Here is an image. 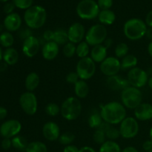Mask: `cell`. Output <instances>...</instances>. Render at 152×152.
<instances>
[{"mask_svg": "<svg viewBox=\"0 0 152 152\" xmlns=\"http://www.w3.org/2000/svg\"><path fill=\"white\" fill-rule=\"evenodd\" d=\"M99 113L103 121L111 126L120 125L127 117L126 107L117 101H112L102 105Z\"/></svg>", "mask_w": 152, "mask_h": 152, "instance_id": "obj_1", "label": "cell"}, {"mask_svg": "<svg viewBox=\"0 0 152 152\" xmlns=\"http://www.w3.org/2000/svg\"><path fill=\"white\" fill-rule=\"evenodd\" d=\"M23 19L28 28L31 30L39 29L47 21V11L42 6L33 5L25 10Z\"/></svg>", "mask_w": 152, "mask_h": 152, "instance_id": "obj_2", "label": "cell"}, {"mask_svg": "<svg viewBox=\"0 0 152 152\" xmlns=\"http://www.w3.org/2000/svg\"><path fill=\"white\" fill-rule=\"evenodd\" d=\"M148 26L145 21L139 18H132L126 21L123 25V33L127 39L132 41L141 39L145 37Z\"/></svg>", "mask_w": 152, "mask_h": 152, "instance_id": "obj_3", "label": "cell"}, {"mask_svg": "<svg viewBox=\"0 0 152 152\" xmlns=\"http://www.w3.org/2000/svg\"><path fill=\"white\" fill-rule=\"evenodd\" d=\"M60 114L68 121L76 120L83 111L81 101L76 96H69L60 105Z\"/></svg>", "mask_w": 152, "mask_h": 152, "instance_id": "obj_4", "label": "cell"}, {"mask_svg": "<svg viewBox=\"0 0 152 152\" xmlns=\"http://www.w3.org/2000/svg\"><path fill=\"white\" fill-rule=\"evenodd\" d=\"M121 103L126 108L134 110L142 102V93L140 89L129 86L121 91Z\"/></svg>", "mask_w": 152, "mask_h": 152, "instance_id": "obj_5", "label": "cell"}, {"mask_svg": "<svg viewBox=\"0 0 152 152\" xmlns=\"http://www.w3.org/2000/svg\"><path fill=\"white\" fill-rule=\"evenodd\" d=\"M77 14L83 20H92L98 17L100 9L94 0H81L76 7Z\"/></svg>", "mask_w": 152, "mask_h": 152, "instance_id": "obj_6", "label": "cell"}, {"mask_svg": "<svg viewBox=\"0 0 152 152\" xmlns=\"http://www.w3.org/2000/svg\"><path fill=\"white\" fill-rule=\"evenodd\" d=\"M108 31L105 25L99 24H95L89 28L86 31L85 41L90 46L102 45L105 40L108 38Z\"/></svg>", "mask_w": 152, "mask_h": 152, "instance_id": "obj_7", "label": "cell"}, {"mask_svg": "<svg viewBox=\"0 0 152 152\" xmlns=\"http://www.w3.org/2000/svg\"><path fill=\"white\" fill-rule=\"evenodd\" d=\"M76 72L80 80L87 81L94 76L96 73V63L90 56L80 59L76 66Z\"/></svg>", "mask_w": 152, "mask_h": 152, "instance_id": "obj_8", "label": "cell"}, {"mask_svg": "<svg viewBox=\"0 0 152 152\" xmlns=\"http://www.w3.org/2000/svg\"><path fill=\"white\" fill-rule=\"evenodd\" d=\"M119 130L121 137L126 140L133 139L139 133L140 126L138 120L135 117H126L120 124Z\"/></svg>", "mask_w": 152, "mask_h": 152, "instance_id": "obj_9", "label": "cell"}, {"mask_svg": "<svg viewBox=\"0 0 152 152\" xmlns=\"http://www.w3.org/2000/svg\"><path fill=\"white\" fill-rule=\"evenodd\" d=\"M22 111L29 116H33L38 110V99L34 92L26 91L22 94L19 99Z\"/></svg>", "mask_w": 152, "mask_h": 152, "instance_id": "obj_10", "label": "cell"}, {"mask_svg": "<svg viewBox=\"0 0 152 152\" xmlns=\"http://www.w3.org/2000/svg\"><path fill=\"white\" fill-rule=\"evenodd\" d=\"M127 80L131 86L140 89L148 84V74L145 70L136 67L129 70L127 74Z\"/></svg>", "mask_w": 152, "mask_h": 152, "instance_id": "obj_11", "label": "cell"}, {"mask_svg": "<svg viewBox=\"0 0 152 152\" xmlns=\"http://www.w3.org/2000/svg\"><path fill=\"white\" fill-rule=\"evenodd\" d=\"M102 74L107 77L117 75L121 68V62L116 56H108L99 65Z\"/></svg>", "mask_w": 152, "mask_h": 152, "instance_id": "obj_12", "label": "cell"}, {"mask_svg": "<svg viewBox=\"0 0 152 152\" xmlns=\"http://www.w3.org/2000/svg\"><path fill=\"white\" fill-rule=\"evenodd\" d=\"M22 123L17 120H8L0 126V135L4 138L12 139L19 135L22 130Z\"/></svg>", "mask_w": 152, "mask_h": 152, "instance_id": "obj_13", "label": "cell"}, {"mask_svg": "<svg viewBox=\"0 0 152 152\" xmlns=\"http://www.w3.org/2000/svg\"><path fill=\"white\" fill-rule=\"evenodd\" d=\"M41 49V42L35 36H31L23 40L22 50L23 54L28 58H33L37 55Z\"/></svg>", "mask_w": 152, "mask_h": 152, "instance_id": "obj_14", "label": "cell"}, {"mask_svg": "<svg viewBox=\"0 0 152 152\" xmlns=\"http://www.w3.org/2000/svg\"><path fill=\"white\" fill-rule=\"evenodd\" d=\"M68 41L74 44L77 45L85 39L86 31L84 25L80 22L73 23L67 30Z\"/></svg>", "mask_w": 152, "mask_h": 152, "instance_id": "obj_15", "label": "cell"}, {"mask_svg": "<svg viewBox=\"0 0 152 152\" xmlns=\"http://www.w3.org/2000/svg\"><path fill=\"white\" fill-rule=\"evenodd\" d=\"M42 132L45 139L50 142L58 140L61 135L59 125L53 121H49L45 123Z\"/></svg>", "mask_w": 152, "mask_h": 152, "instance_id": "obj_16", "label": "cell"}, {"mask_svg": "<svg viewBox=\"0 0 152 152\" xmlns=\"http://www.w3.org/2000/svg\"><path fill=\"white\" fill-rule=\"evenodd\" d=\"M106 85L110 90L114 91H122L126 88L130 86L127 78H123L121 76H119L118 74L107 77Z\"/></svg>", "mask_w": 152, "mask_h": 152, "instance_id": "obj_17", "label": "cell"}, {"mask_svg": "<svg viewBox=\"0 0 152 152\" xmlns=\"http://www.w3.org/2000/svg\"><path fill=\"white\" fill-rule=\"evenodd\" d=\"M22 24V19L17 13H13L7 15L4 18L3 25L4 28L9 32H16L20 29Z\"/></svg>", "mask_w": 152, "mask_h": 152, "instance_id": "obj_18", "label": "cell"}, {"mask_svg": "<svg viewBox=\"0 0 152 152\" xmlns=\"http://www.w3.org/2000/svg\"><path fill=\"white\" fill-rule=\"evenodd\" d=\"M42 56L45 60L52 61L56 59L59 53V45L53 41L47 42L42 47Z\"/></svg>", "mask_w": 152, "mask_h": 152, "instance_id": "obj_19", "label": "cell"}, {"mask_svg": "<svg viewBox=\"0 0 152 152\" xmlns=\"http://www.w3.org/2000/svg\"><path fill=\"white\" fill-rule=\"evenodd\" d=\"M134 117L140 121H148L152 120V105L142 102L134 110Z\"/></svg>", "mask_w": 152, "mask_h": 152, "instance_id": "obj_20", "label": "cell"}, {"mask_svg": "<svg viewBox=\"0 0 152 152\" xmlns=\"http://www.w3.org/2000/svg\"><path fill=\"white\" fill-rule=\"evenodd\" d=\"M89 56L93 59L95 63L100 64L108 57V49L102 44L94 46L91 49Z\"/></svg>", "mask_w": 152, "mask_h": 152, "instance_id": "obj_21", "label": "cell"}, {"mask_svg": "<svg viewBox=\"0 0 152 152\" xmlns=\"http://www.w3.org/2000/svg\"><path fill=\"white\" fill-rule=\"evenodd\" d=\"M40 83V77L36 72H31L27 75L25 80V86L27 91L34 92Z\"/></svg>", "mask_w": 152, "mask_h": 152, "instance_id": "obj_22", "label": "cell"}, {"mask_svg": "<svg viewBox=\"0 0 152 152\" xmlns=\"http://www.w3.org/2000/svg\"><path fill=\"white\" fill-rule=\"evenodd\" d=\"M74 94L78 99H85L88 95L90 88L86 80H80L74 85Z\"/></svg>", "mask_w": 152, "mask_h": 152, "instance_id": "obj_23", "label": "cell"}, {"mask_svg": "<svg viewBox=\"0 0 152 152\" xmlns=\"http://www.w3.org/2000/svg\"><path fill=\"white\" fill-rule=\"evenodd\" d=\"M97 18L101 25L108 26V25H111L114 23V22L116 21V14L111 9L102 10H100Z\"/></svg>", "mask_w": 152, "mask_h": 152, "instance_id": "obj_24", "label": "cell"}, {"mask_svg": "<svg viewBox=\"0 0 152 152\" xmlns=\"http://www.w3.org/2000/svg\"><path fill=\"white\" fill-rule=\"evenodd\" d=\"M3 60L7 65H14L19 61V53L13 48H6L3 53Z\"/></svg>", "mask_w": 152, "mask_h": 152, "instance_id": "obj_25", "label": "cell"}, {"mask_svg": "<svg viewBox=\"0 0 152 152\" xmlns=\"http://www.w3.org/2000/svg\"><path fill=\"white\" fill-rule=\"evenodd\" d=\"M121 68L124 71H129L134 68H136L138 63V59L133 54H128L120 60Z\"/></svg>", "mask_w": 152, "mask_h": 152, "instance_id": "obj_26", "label": "cell"}, {"mask_svg": "<svg viewBox=\"0 0 152 152\" xmlns=\"http://www.w3.org/2000/svg\"><path fill=\"white\" fill-rule=\"evenodd\" d=\"M53 41L56 42L59 45H65L68 42V32L62 28H58V29L53 31Z\"/></svg>", "mask_w": 152, "mask_h": 152, "instance_id": "obj_27", "label": "cell"}, {"mask_svg": "<svg viewBox=\"0 0 152 152\" xmlns=\"http://www.w3.org/2000/svg\"><path fill=\"white\" fill-rule=\"evenodd\" d=\"M120 145L116 141L106 140L100 145L99 152H121Z\"/></svg>", "mask_w": 152, "mask_h": 152, "instance_id": "obj_28", "label": "cell"}, {"mask_svg": "<svg viewBox=\"0 0 152 152\" xmlns=\"http://www.w3.org/2000/svg\"><path fill=\"white\" fill-rule=\"evenodd\" d=\"M11 141L12 146L20 151H25L27 146L29 143L26 138L24 137L23 136H20V135H17V136L13 137L11 139Z\"/></svg>", "mask_w": 152, "mask_h": 152, "instance_id": "obj_29", "label": "cell"}, {"mask_svg": "<svg viewBox=\"0 0 152 152\" xmlns=\"http://www.w3.org/2000/svg\"><path fill=\"white\" fill-rule=\"evenodd\" d=\"M14 43V37L12 33L9 31H4L0 34V45L3 48H9L13 46Z\"/></svg>", "mask_w": 152, "mask_h": 152, "instance_id": "obj_30", "label": "cell"}, {"mask_svg": "<svg viewBox=\"0 0 152 152\" xmlns=\"http://www.w3.org/2000/svg\"><path fill=\"white\" fill-rule=\"evenodd\" d=\"M91 46L86 42V41H83L77 45V50H76V55L80 59L86 58L89 56L91 52Z\"/></svg>", "mask_w": 152, "mask_h": 152, "instance_id": "obj_31", "label": "cell"}, {"mask_svg": "<svg viewBox=\"0 0 152 152\" xmlns=\"http://www.w3.org/2000/svg\"><path fill=\"white\" fill-rule=\"evenodd\" d=\"M103 122L104 121L101 117L100 113L97 112V111L92 113L90 117H88V126H90V128L95 129V130L99 129Z\"/></svg>", "mask_w": 152, "mask_h": 152, "instance_id": "obj_32", "label": "cell"}, {"mask_svg": "<svg viewBox=\"0 0 152 152\" xmlns=\"http://www.w3.org/2000/svg\"><path fill=\"white\" fill-rule=\"evenodd\" d=\"M25 152H48V147L44 142L33 141L28 143Z\"/></svg>", "mask_w": 152, "mask_h": 152, "instance_id": "obj_33", "label": "cell"}, {"mask_svg": "<svg viewBox=\"0 0 152 152\" xmlns=\"http://www.w3.org/2000/svg\"><path fill=\"white\" fill-rule=\"evenodd\" d=\"M129 53V47L126 43L125 42H120L115 47L114 49V53H115V56L117 58L120 59H123L126 56H127Z\"/></svg>", "mask_w": 152, "mask_h": 152, "instance_id": "obj_34", "label": "cell"}, {"mask_svg": "<svg viewBox=\"0 0 152 152\" xmlns=\"http://www.w3.org/2000/svg\"><path fill=\"white\" fill-rule=\"evenodd\" d=\"M60 106L55 102L48 103L45 108V111L50 117H56L60 114Z\"/></svg>", "mask_w": 152, "mask_h": 152, "instance_id": "obj_35", "label": "cell"}, {"mask_svg": "<svg viewBox=\"0 0 152 152\" xmlns=\"http://www.w3.org/2000/svg\"><path fill=\"white\" fill-rule=\"evenodd\" d=\"M58 140H59V143L65 145V146L71 145L75 140V135L71 132H65L60 135Z\"/></svg>", "mask_w": 152, "mask_h": 152, "instance_id": "obj_36", "label": "cell"}, {"mask_svg": "<svg viewBox=\"0 0 152 152\" xmlns=\"http://www.w3.org/2000/svg\"><path fill=\"white\" fill-rule=\"evenodd\" d=\"M76 50H77V45L68 42L63 46L62 53L66 58H71L76 54Z\"/></svg>", "mask_w": 152, "mask_h": 152, "instance_id": "obj_37", "label": "cell"}, {"mask_svg": "<svg viewBox=\"0 0 152 152\" xmlns=\"http://www.w3.org/2000/svg\"><path fill=\"white\" fill-rule=\"evenodd\" d=\"M93 140L95 143L98 144L99 145H102L107 140L105 132H104L103 131L99 129H96L93 134Z\"/></svg>", "mask_w": 152, "mask_h": 152, "instance_id": "obj_38", "label": "cell"}, {"mask_svg": "<svg viewBox=\"0 0 152 152\" xmlns=\"http://www.w3.org/2000/svg\"><path fill=\"white\" fill-rule=\"evenodd\" d=\"M105 135H106V137L108 140H113L116 141L117 139L120 137V130L117 128L114 127V126H111L109 127V129L106 131L105 132Z\"/></svg>", "mask_w": 152, "mask_h": 152, "instance_id": "obj_39", "label": "cell"}, {"mask_svg": "<svg viewBox=\"0 0 152 152\" xmlns=\"http://www.w3.org/2000/svg\"><path fill=\"white\" fill-rule=\"evenodd\" d=\"M15 7L21 10H28L33 6L34 0H12Z\"/></svg>", "mask_w": 152, "mask_h": 152, "instance_id": "obj_40", "label": "cell"}, {"mask_svg": "<svg viewBox=\"0 0 152 152\" xmlns=\"http://www.w3.org/2000/svg\"><path fill=\"white\" fill-rule=\"evenodd\" d=\"M80 80V77H79L78 74H77L76 71H72V72L68 73L66 75V77H65V80H66L67 83H68V84L74 85V86Z\"/></svg>", "mask_w": 152, "mask_h": 152, "instance_id": "obj_41", "label": "cell"}, {"mask_svg": "<svg viewBox=\"0 0 152 152\" xmlns=\"http://www.w3.org/2000/svg\"><path fill=\"white\" fill-rule=\"evenodd\" d=\"M97 4L100 10H109L112 7L114 1L113 0H97Z\"/></svg>", "mask_w": 152, "mask_h": 152, "instance_id": "obj_42", "label": "cell"}, {"mask_svg": "<svg viewBox=\"0 0 152 152\" xmlns=\"http://www.w3.org/2000/svg\"><path fill=\"white\" fill-rule=\"evenodd\" d=\"M31 36H33L32 30L29 28H24V29L21 30L19 32V37L23 40L26 39L27 38L31 37Z\"/></svg>", "mask_w": 152, "mask_h": 152, "instance_id": "obj_43", "label": "cell"}, {"mask_svg": "<svg viewBox=\"0 0 152 152\" xmlns=\"http://www.w3.org/2000/svg\"><path fill=\"white\" fill-rule=\"evenodd\" d=\"M15 5L13 2H7L5 4H4V7H3V10H4V12L7 15L10 14V13H14L13 10L15 9Z\"/></svg>", "mask_w": 152, "mask_h": 152, "instance_id": "obj_44", "label": "cell"}, {"mask_svg": "<svg viewBox=\"0 0 152 152\" xmlns=\"http://www.w3.org/2000/svg\"><path fill=\"white\" fill-rule=\"evenodd\" d=\"M1 148L4 150H8L12 147V141L10 138H4L1 143Z\"/></svg>", "mask_w": 152, "mask_h": 152, "instance_id": "obj_45", "label": "cell"}, {"mask_svg": "<svg viewBox=\"0 0 152 152\" xmlns=\"http://www.w3.org/2000/svg\"><path fill=\"white\" fill-rule=\"evenodd\" d=\"M53 31L51 30H47L43 33V39L47 42L53 41Z\"/></svg>", "mask_w": 152, "mask_h": 152, "instance_id": "obj_46", "label": "cell"}, {"mask_svg": "<svg viewBox=\"0 0 152 152\" xmlns=\"http://www.w3.org/2000/svg\"><path fill=\"white\" fill-rule=\"evenodd\" d=\"M79 151H80V148H79L77 146H76V145H73V144L66 145V146H65V148H64L63 149V152H79Z\"/></svg>", "mask_w": 152, "mask_h": 152, "instance_id": "obj_47", "label": "cell"}, {"mask_svg": "<svg viewBox=\"0 0 152 152\" xmlns=\"http://www.w3.org/2000/svg\"><path fill=\"white\" fill-rule=\"evenodd\" d=\"M145 22L148 28H152V10L147 13L146 16H145Z\"/></svg>", "mask_w": 152, "mask_h": 152, "instance_id": "obj_48", "label": "cell"}, {"mask_svg": "<svg viewBox=\"0 0 152 152\" xmlns=\"http://www.w3.org/2000/svg\"><path fill=\"white\" fill-rule=\"evenodd\" d=\"M142 148L147 152L152 149V142L151 140L149 139L148 140H145V142L142 143Z\"/></svg>", "mask_w": 152, "mask_h": 152, "instance_id": "obj_49", "label": "cell"}, {"mask_svg": "<svg viewBox=\"0 0 152 152\" xmlns=\"http://www.w3.org/2000/svg\"><path fill=\"white\" fill-rule=\"evenodd\" d=\"M7 111L5 108L0 106V120H2L7 117Z\"/></svg>", "mask_w": 152, "mask_h": 152, "instance_id": "obj_50", "label": "cell"}, {"mask_svg": "<svg viewBox=\"0 0 152 152\" xmlns=\"http://www.w3.org/2000/svg\"><path fill=\"white\" fill-rule=\"evenodd\" d=\"M79 152H96V150L94 148L91 146H88V145H86V146H83L82 148H80V151Z\"/></svg>", "mask_w": 152, "mask_h": 152, "instance_id": "obj_51", "label": "cell"}, {"mask_svg": "<svg viewBox=\"0 0 152 152\" xmlns=\"http://www.w3.org/2000/svg\"><path fill=\"white\" fill-rule=\"evenodd\" d=\"M102 45H103L105 46L107 49L109 48H111V46L113 45V39H112L107 38L105 40V42H104L103 44Z\"/></svg>", "mask_w": 152, "mask_h": 152, "instance_id": "obj_52", "label": "cell"}, {"mask_svg": "<svg viewBox=\"0 0 152 152\" xmlns=\"http://www.w3.org/2000/svg\"><path fill=\"white\" fill-rule=\"evenodd\" d=\"M121 152H139L138 150L134 146H127L122 150Z\"/></svg>", "mask_w": 152, "mask_h": 152, "instance_id": "obj_53", "label": "cell"}, {"mask_svg": "<svg viewBox=\"0 0 152 152\" xmlns=\"http://www.w3.org/2000/svg\"><path fill=\"white\" fill-rule=\"evenodd\" d=\"M145 37H146V38L148 39L150 41H152V28H148L146 34H145Z\"/></svg>", "mask_w": 152, "mask_h": 152, "instance_id": "obj_54", "label": "cell"}, {"mask_svg": "<svg viewBox=\"0 0 152 152\" xmlns=\"http://www.w3.org/2000/svg\"><path fill=\"white\" fill-rule=\"evenodd\" d=\"M147 50H148V54H149V56L152 58V41H151L149 43H148Z\"/></svg>", "mask_w": 152, "mask_h": 152, "instance_id": "obj_55", "label": "cell"}, {"mask_svg": "<svg viewBox=\"0 0 152 152\" xmlns=\"http://www.w3.org/2000/svg\"><path fill=\"white\" fill-rule=\"evenodd\" d=\"M8 65L5 63V62H3V63H0V71H4L7 69V67Z\"/></svg>", "mask_w": 152, "mask_h": 152, "instance_id": "obj_56", "label": "cell"}, {"mask_svg": "<svg viewBox=\"0 0 152 152\" xmlns=\"http://www.w3.org/2000/svg\"><path fill=\"white\" fill-rule=\"evenodd\" d=\"M3 53H4V51L2 50L1 46L0 45V63H1V61L3 60Z\"/></svg>", "mask_w": 152, "mask_h": 152, "instance_id": "obj_57", "label": "cell"}, {"mask_svg": "<svg viewBox=\"0 0 152 152\" xmlns=\"http://www.w3.org/2000/svg\"><path fill=\"white\" fill-rule=\"evenodd\" d=\"M148 87H149V88L152 91V77H149V79H148Z\"/></svg>", "mask_w": 152, "mask_h": 152, "instance_id": "obj_58", "label": "cell"}, {"mask_svg": "<svg viewBox=\"0 0 152 152\" xmlns=\"http://www.w3.org/2000/svg\"><path fill=\"white\" fill-rule=\"evenodd\" d=\"M149 137H150V140H151L152 142V126L151 129H150V131H149Z\"/></svg>", "mask_w": 152, "mask_h": 152, "instance_id": "obj_59", "label": "cell"}, {"mask_svg": "<svg viewBox=\"0 0 152 152\" xmlns=\"http://www.w3.org/2000/svg\"><path fill=\"white\" fill-rule=\"evenodd\" d=\"M3 28H4V25H1V24H0V34H1V33H2Z\"/></svg>", "mask_w": 152, "mask_h": 152, "instance_id": "obj_60", "label": "cell"}, {"mask_svg": "<svg viewBox=\"0 0 152 152\" xmlns=\"http://www.w3.org/2000/svg\"><path fill=\"white\" fill-rule=\"evenodd\" d=\"M9 0H0V1H2V2H7Z\"/></svg>", "mask_w": 152, "mask_h": 152, "instance_id": "obj_61", "label": "cell"}, {"mask_svg": "<svg viewBox=\"0 0 152 152\" xmlns=\"http://www.w3.org/2000/svg\"><path fill=\"white\" fill-rule=\"evenodd\" d=\"M148 152H152V149H151V150H150V151H148Z\"/></svg>", "mask_w": 152, "mask_h": 152, "instance_id": "obj_62", "label": "cell"}, {"mask_svg": "<svg viewBox=\"0 0 152 152\" xmlns=\"http://www.w3.org/2000/svg\"><path fill=\"white\" fill-rule=\"evenodd\" d=\"M0 72H1V71H0Z\"/></svg>", "mask_w": 152, "mask_h": 152, "instance_id": "obj_63", "label": "cell"}]
</instances>
